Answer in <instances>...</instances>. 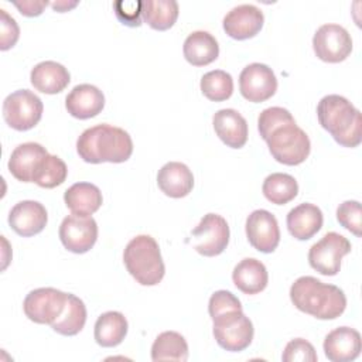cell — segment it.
Returning <instances> with one entry per match:
<instances>
[{
	"label": "cell",
	"mask_w": 362,
	"mask_h": 362,
	"mask_svg": "<svg viewBox=\"0 0 362 362\" xmlns=\"http://www.w3.org/2000/svg\"><path fill=\"white\" fill-rule=\"evenodd\" d=\"M79 157L90 164L124 163L133 153L130 134L116 126L96 124L86 129L76 140Z\"/></svg>",
	"instance_id": "obj_1"
},
{
	"label": "cell",
	"mask_w": 362,
	"mask_h": 362,
	"mask_svg": "<svg viewBox=\"0 0 362 362\" xmlns=\"http://www.w3.org/2000/svg\"><path fill=\"white\" fill-rule=\"evenodd\" d=\"M290 300L297 310L318 320L338 318L346 307V297L339 287L313 276H301L291 284Z\"/></svg>",
	"instance_id": "obj_2"
},
{
	"label": "cell",
	"mask_w": 362,
	"mask_h": 362,
	"mask_svg": "<svg viewBox=\"0 0 362 362\" xmlns=\"http://www.w3.org/2000/svg\"><path fill=\"white\" fill-rule=\"evenodd\" d=\"M320 124L344 147H356L362 140L361 112L344 96L327 95L317 106Z\"/></svg>",
	"instance_id": "obj_3"
},
{
	"label": "cell",
	"mask_w": 362,
	"mask_h": 362,
	"mask_svg": "<svg viewBox=\"0 0 362 362\" xmlns=\"http://www.w3.org/2000/svg\"><path fill=\"white\" fill-rule=\"evenodd\" d=\"M123 262L132 277L141 286L158 284L165 273L158 243L150 235L133 238L124 247Z\"/></svg>",
	"instance_id": "obj_4"
},
{
	"label": "cell",
	"mask_w": 362,
	"mask_h": 362,
	"mask_svg": "<svg viewBox=\"0 0 362 362\" xmlns=\"http://www.w3.org/2000/svg\"><path fill=\"white\" fill-rule=\"evenodd\" d=\"M264 141L267 143L273 158L286 165L304 163L311 150L307 133L296 124L293 116L272 127L266 134Z\"/></svg>",
	"instance_id": "obj_5"
},
{
	"label": "cell",
	"mask_w": 362,
	"mask_h": 362,
	"mask_svg": "<svg viewBox=\"0 0 362 362\" xmlns=\"http://www.w3.org/2000/svg\"><path fill=\"white\" fill-rule=\"evenodd\" d=\"M212 321L215 341L225 351L240 352L252 344L253 324L242 310L228 311L215 317Z\"/></svg>",
	"instance_id": "obj_6"
},
{
	"label": "cell",
	"mask_w": 362,
	"mask_h": 362,
	"mask_svg": "<svg viewBox=\"0 0 362 362\" xmlns=\"http://www.w3.org/2000/svg\"><path fill=\"white\" fill-rule=\"evenodd\" d=\"M42 100L28 89L10 93L3 102V117L6 123L18 132L33 129L42 116Z\"/></svg>",
	"instance_id": "obj_7"
},
{
	"label": "cell",
	"mask_w": 362,
	"mask_h": 362,
	"mask_svg": "<svg viewBox=\"0 0 362 362\" xmlns=\"http://www.w3.org/2000/svg\"><path fill=\"white\" fill-rule=\"evenodd\" d=\"M351 252V242L337 233H325L308 250L310 266L324 276H335L341 269V260Z\"/></svg>",
	"instance_id": "obj_8"
},
{
	"label": "cell",
	"mask_w": 362,
	"mask_h": 362,
	"mask_svg": "<svg viewBox=\"0 0 362 362\" xmlns=\"http://www.w3.org/2000/svg\"><path fill=\"white\" fill-rule=\"evenodd\" d=\"M192 247L202 256L221 255L229 243V226L218 214H206L191 230Z\"/></svg>",
	"instance_id": "obj_9"
},
{
	"label": "cell",
	"mask_w": 362,
	"mask_h": 362,
	"mask_svg": "<svg viewBox=\"0 0 362 362\" xmlns=\"http://www.w3.org/2000/svg\"><path fill=\"white\" fill-rule=\"evenodd\" d=\"M68 293L52 287H41L30 291L23 303L24 314L37 324H52L64 311Z\"/></svg>",
	"instance_id": "obj_10"
},
{
	"label": "cell",
	"mask_w": 362,
	"mask_h": 362,
	"mask_svg": "<svg viewBox=\"0 0 362 362\" xmlns=\"http://www.w3.org/2000/svg\"><path fill=\"white\" fill-rule=\"evenodd\" d=\"M313 48L321 61L337 64L349 57L352 38L339 24H322L313 37Z\"/></svg>",
	"instance_id": "obj_11"
},
{
	"label": "cell",
	"mask_w": 362,
	"mask_h": 362,
	"mask_svg": "<svg viewBox=\"0 0 362 362\" xmlns=\"http://www.w3.org/2000/svg\"><path fill=\"white\" fill-rule=\"evenodd\" d=\"M59 239L72 253H86L98 239V223L92 216L68 215L59 225Z\"/></svg>",
	"instance_id": "obj_12"
},
{
	"label": "cell",
	"mask_w": 362,
	"mask_h": 362,
	"mask_svg": "<svg viewBox=\"0 0 362 362\" xmlns=\"http://www.w3.org/2000/svg\"><path fill=\"white\" fill-rule=\"evenodd\" d=\"M239 90L242 96L253 103L270 99L277 90V79L270 66L253 62L245 66L239 75Z\"/></svg>",
	"instance_id": "obj_13"
},
{
	"label": "cell",
	"mask_w": 362,
	"mask_h": 362,
	"mask_svg": "<svg viewBox=\"0 0 362 362\" xmlns=\"http://www.w3.org/2000/svg\"><path fill=\"white\" fill-rule=\"evenodd\" d=\"M246 236L256 250L263 253L274 252L280 242L276 216L266 209L253 211L246 219Z\"/></svg>",
	"instance_id": "obj_14"
},
{
	"label": "cell",
	"mask_w": 362,
	"mask_h": 362,
	"mask_svg": "<svg viewBox=\"0 0 362 362\" xmlns=\"http://www.w3.org/2000/svg\"><path fill=\"white\" fill-rule=\"evenodd\" d=\"M263 11L253 4H239L223 17L225 33L235 40L255 37L263 27Z\"/></svg>",
	"instance_id": "obj_15"
},
{
	"label": "cell",
	"mask_w": 362,
	"mask_h": 362,
	"mask_svg": "<svg viewBox=\"0 0 362 362\" xmlns=\"http://www.w3.org/2000/svg\"><path fill=\"white\" fill-rule=\"evenodd\" d=\"M48 221L45 206L38 201H20L8 214V225L11 229L24 238L40 233Z\"/></svg>",
	"instance_id": "obj_16"
},
{
	"label": "cell",
	"mask_w": 362,
	"mask_h": 362,
	"mask_svg": "<svg viewBox=\"0 0 362 362\" xmlns=\"http://www.w3.org/2000/svg\"><path fill=\"white\" fill-rule=\"evenodd\" d=\"M68 113L76 119H90L105 107L103 92L90 83L76 85L65 98Z\"/></svg>",
	"instance_id": "obj_17"
},
{
	"label": "cell",
	"mask_w": 362,
	"mask_h": 362,
	"mask_svg": "<svg viewBox=\"0 0 362 362\" xmlns=\"http://www.w3.org/2000/svg\"><path fill=\"white\" fill-rule=\"evenodd\" d=\"M322 346L329 361L349 362L361 354V334L349 327H338L325 337Z\"/></svg>",
	"instance_id": "obj_18"
},
{
	"label": "cell",
	"mask_w": 362,
	"mask_h": 362,
	"mask_svg": "<svg viewBox=\"0 0 362 362\" xmlns=\"http://www.w3.org/2000/svg\"><path fill=\"white\" fill-rule=\"evenodd\" d=\"M214 130L216 136L232 148H240L247 141V122L235 109H221L214 117Z\"/></svg>",
	"instance_id": "obj_19"
},
{
	"label": "cell",
	"mask_w": 362,
	"mask_h": 362,
	"mask_svg": "<svg viewBox=\"0 0 362 362\" xmlns=\"http://www.w3.org/2000/svg\"><path fill=\"white\" fill-rule=\"evenodd\" d=\"M157 184L167 197L182 198L192 191L194 175L184 163L170 161L158 170Z\"/></svg>",
	"instance_id": "obj_20"
},
{
	"label": "cell",
	"mask_w": 362,
	"mask_h": 362,
	"mask_svg": "<svg viewBox=\"0 0 362 362\" xmlns=\"http://www.w3.org/2000/svg\"><path fill=\"white\" fill-rule=\"evenodd\" d=\"M286 222L287 229L293 238L298 240H307L321 229L324 216L317 205L304 202L294 206L287 214Z\"/></svg>",
	"instance_id": "obj_21"
},
{
	"label": "cell",
	"mask_w": 362,
	"mask_h": 362,
	"mask_svg": "<svg viewBox=\"0 0 362 362\" xmlns=\"http://www.w3.org/2000/svg\"><path fill=\"white\" fill-rule=\"evenodd\" d=\"M48 154L47 148L38 143L28 141L18 144L8 160V171L23 182H33V174L38 163Z\"/></svg>",
	"instance_id": "obj_22"
},
{
	"label": "cell",
	"mask_w": 362,
	"mask_h": 362,
	"mask_svg": "<svg viewBox=\"0 0 362 362\" xmlns=\"http://www.w3.org/2000/svg\"><path fill=\"white\" fill-rule=\"evenodd\" d=\"M30 81L37 90L47 95H55L68 86L71 75L62 64L55 61H42L31 69Z\"/></svg>",
	"instance_id": "obj_23"
},
{
	"label": "cell",
	"mask_w": 362,
	"mask_h": 362,
	"mask_svg": "<svg viewBox=\"0 0 362 362\" xmlns=\"http://www.w3.org/2000/svg\"><path fill=\"white\" fill-rule=\"evenodd\" d=\"M232 280L242 293L257 294L266 288L269 274L266 266L260 260L246 257L235 266L232 272Z\"/></svg>",
	"instance_id": "obj_24"
},
{
	"label": "cell",
	"mask_w": 362,
	"mask_h": 362,
	"mask_svg": "<svg viewBox=\"0 0 362 362\" xmlns=\"http://www.w3.org/2000/svg\"><path fill=\"white\" fill-rule=\"evenodd\" d=\"M184 57L194 66H205L219 55L218 41L208 31H194L184 41Z\"/></svg>",
	"instance_id": "obj_25"
},
{
	"label": "cell",
	"mask_w": 362,
	"mask_h": 362,
	"mask_svg": "<svg viewBox=\"0 0 362 362\" xmlns=\"http://www.w3.org/2000/svg\"><path fill=\"white\" fill-rule=\"evenodd\" d=\"M64 201L72 214L90 216L100 208L103 198L95 184L76 182L65 191Z\"/></svg>",
	"instance_id": "obj_26"
},
{
	"label": "cell",
	"mask_w": 362,
	"mask_h": 362,
	"mask_svg": "<svg viewBox=\"0 0 362 362\" xmlns=\"http://www.w3.org/2000/svg\"><path fill=\"white\" fill-rule=\"evenodd\" d=\"M127 334V320L119 311H107L98 317L95 322V341L103 348L119 345Z\"/></svg>",
	"instance_id": "obj_27"
},
{
	"label": "cell",
	"mask_w": 362,
	"mask_h": 362,
	"mask_svg": "<svg viewBox=\"0 0 362 362\" xmlns=\"http://www.w3.org/2000/svg\"><path fill=\"white\" fill-rule=\"evenodd\" d=\"M86 322V307L75 294L68 293V300L62 314L51 324V328L65 337L76 335L82 331Z\"/></svg>",
	"instance_id": "obj_28"
},
{
	"label": "cell",
	"mask_w": 362,
	"mask_h": 362,
	"mask_svg": "<svg viewBox=\"0 0 362 362\" xmlns=\"http://www.w3.org/2000/svg\"><path fill=\"white\" fill-rule=\"evenodd\" d=\"M151 359L158 361H178L188 359V344L185 338L175 331H164L158 334L151 345Z\"/></svg>",
	"instance_id": "obj_29"
},
{
	"label": "cell",
	"mask_w": 362,
	"mask_h": 362,
	"mask_svg": "<svg viewBox=\"0 0 362 362\" xmlns=\"http://www.w3.org/2000/svg\"><path fill=\"white\" fill-rule=\"evenodd\" d=\"M143 20L154 30L164 31L174 25L178 17V3L174 0H147L141 3Z\"/></svg>",
	"instance_id": "obj_30"
},
{
	"label": "cell",
	"mask_w": 362,
	"mask_h": 362,
	"mask_svg": "<svg viewBox=\"0 0 362 362\" xmlns=\"http://www.w3.org/2000/svg\"><path fill=\"white\" fill-rule=\"evenodd\" d=\"M262 191L266 199L272 204L284 205L297 197L298 184L290 174L273 173L264 178Z\"/></svg>",
	"instance_id": "obj_31"
},
{
	"label": "cell",
	"mask_w": 362,
	"mask_h": 362,
	"mask_svg": "<svg viewBox=\"0 0 362 362\" xmlns=\"http://www.w3.org/2000/svg\"><path fill=\"white\" fill-rule=\"evenodd\" d=\"M66 164L58 156L47 154L38 163L33 174V182L41 188H55L66 180Z\"/></svg>",
	"instance_id": "obj_32"
},
{
	"label": "cell",
	"mask_w": 362,
	"mask_h": 362,
	"mask_svg": "<svg viewBox=\"0 0 362 362\" xmlns=\"http://www.w3.org/2000/svg\"><path fill=\"white\" fill-rule=\"evenodd\" d=\"M201 90L212 102L226 100L233 93V79L226 71H209L201 78Z\"/></svg>",
	"instance_id": "obj_33"
},
{
	"label": "cell",
	"mask_w": 362,
	"mask_h": 362,
	"mask_svg": "<svg viewBox=\"0 0 362 362\" xmlns=\"http://www.w3.org/2000/svg\"><path fill=\"white\" fill-rule=\"evenodd\" d=\"M338 222L355 236L362 235V214L359 201H345L337 209Z\"/></svg>",
	"instance_id": "obj_34"
},
{
	"label": "cell",
	"mask_w": 362,
	"mask_h": 362,
	"mask_svg": "<svg viewBox=\"0 0 362 362\" xmlns=\"http://www.w3.org/2000/svg\"><path fill=\"white\" fill-rule=\"evenodd\" d=\"M281 359L284 362H317L318 356L311 342L304 338H296L286 345Z\"/></svg>",
	"instance_id": "obj_35"
},
{
	"label": "cell",
	"mask_w": 362,
	"mask_h": 362,
	"mask_svg": "<svg viewBox=\"0 0 362 362\" xmlns=\"http://www.w3.org/2000/svg\"><path fill=\"white\" fill-rule=\"evenodd\" d=\"M233 310H242V304H240L239 298L235 294H232L230 291L218 290L211 296L209 304H208V311H209V315L212 320L221 314H225V313L233 311Z\"/></svg>",
	"instance_id": "obj_36"
},
{
	"label": "cell",
	"mask_w": 362,
	"mask_h": 362,
	"mask_svg": "<svg viewBox=\"0 0 362 362\" xmlns=\"http://www.w3.org/2000/svg\"><path fill=\"white\" fill-rule=\"evenodd\" d=\"M141 3L119 0L113 3V10L117 20L127 27H139L141 24Z\"/></svg>",
	"instance_id": "obj_37"
},
{
	"label": "cell",
	"mask_w": 362,
	"mask_h": 362,
	"mask_svg": "<svg viewBox=\"0 0 362 362\" xmlns=\"http://www.w3.org/2000/svg\"><path fill=\"white\" fill-rule=\"evenodd\" d=\"M0 49L6 51L8 48H11L20 35V28L16 23V20L8 16V13L6 10H0Z\"/></svg>",
	"instance_id": "obj_38"
},
{
	"label": "cell",
	"mask_w": 362,
	"mask_h": 362,
	"mask_svg": "<svg viewBox=\"0 0 362 362\" xmlns=\"http://www.w3.org/2000/svg\"><path fill=\"white\" fill-rule=\"evenodd\" d=\"M49 3L47 0H24V1H14V6L20 10L21 14L27 17H35L42 13V10L48 6Z\"/></svg>",
	"instance_id": "obj_39"
},
{
	"label": "cell",
	"mask_w": 362,
	"mask_h": 362,
	"mask_svg": "<svg viewBox=\"0 0 362 362\" xmlns=\"http://www.w3.org/2000/svg\"><path fill=\"white\" fill-rule=\"evenodd\" d=\"M76 4H78V1H72V3H68V1H55V3H52L51 6H52L54 10L59 11V13H64V11H66V10L72 8V7H75Z\"/></svg>",
	"instance_id": "obj_40"
}]
</instances>
